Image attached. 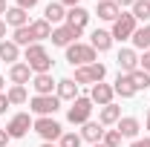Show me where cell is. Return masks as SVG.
<instances>
[{
	"mask_svg": "<svg viewBox=\"0 0 150 147\" xmlns=\"http://www.w3.org/2000/svg\"><path fill=\"white\" fill-rule=\"evenodd\" d=\"M26 64H29V69H32V72H38V75L52 69V58H49V52H46L40 43L26 46Z\"/></svg>",
	"mask_w": 150,
	"mask_h": 147,
	"instance_id": "cell-1",
	"label": "cell"
},
{
	"mask_svg": "<svg viewBox=\"0 0 150 147\" xmlns=\"http://www.w3.org/2000/svg\"><path fill=\"white\" fill-rule=\"evenodd\" d=\"M67 61L72 66H87V64H95V49L90 43H72L67 46Z\"/></svg>",
	"mask_w": 150,
	"mask_h": 147,
	"instance_id": "cell-2",
	"label": "cell"
},
{
	"mask_svg": "<svg viewBox=\"0 0 150 147\" xmlns=\"http://www.w3.org/2000/svg\"><path fill=\"white\" fill-rule=\"evenodd\" d=\"M133 32H136V18H133V12H121L118 18L112 20V40H127V37H133Z\"/></svg>",
	"mask_w": 150,
	"mask_h": 147,
	"instance_id": "cell-3",
	"label": "cell"
},
{
	"mask_svg": "<svg viewBox=\"0 0 150 147\" xmlns=\"http://www.w3.org/2000/svg\"><path fill=\"white\" fill-rule=\"evenodd\" d=\"M104 75H107V66L95 61V64L75 69V84H98V81H104Z\"/></svg>",
	"mask_w": 150,
	"mask_h": 147,
	"instance_id": "cell-4",
	"label": "cell"
},
{
	"mask_svg": "<svg viewBox=\"0 0 150 147\" xmlns=\"http://www.w3.org/2000/svg\"><path fill=\"white\" fill-rule=\"evenodd\" d=\"M29 104H32V107H29L32 112H38L40 118H46V115H55V112H58L61 98H58V95H35Z\"/></svg>",
	"mask_w": 150,
	"mask_h": 147,
	"instance_id": "cell-5",
	"label": "cell"
},
{
	"mask_svg": "<svg viewBox=\"0 0 150 147\" xmlns=\"http://www.w3.org/2000/svg\"><path fill=\"white\" fill-rule=\"evenodd\" d=\"M90 115H93V101L90 98H75L72 107H69V112H67V118L72 121V124H87L90 121Z\"/></svg>",
	"mask_w": 150,
	"mask_h": 147,
	"instance_id": "cell-6",
	"label": "cell"
},
{
	"mask_svg": "<svg viewBox=\"0 0 150 147\" xmlns=\"http://www.w3.org/2000/svg\"><path fill=\"white\" fill-rule=\"evenodd\" d=\"M32 127H35V133L40 136V139H43V141H55V139H61V136H64L61 124H58L52 115H46V118H38Z\"/></svg>",
	"mask_w": 150,
	"mask_h": 147,
	"instance_id": "cell-7",
	"label": "cell"
},
{
	"mask_svg": "<svg viewBox=\"0 0 150 147\" xmlns=\"http://www.w3.org/2000/svg\"><path fill=\"white\" fill-rule=\"evenodd\" d=\"M35 121L29 118V112H18L12 121H9V127H6V133H9V139H23L26 133H29V127H32Z\"/></svg>",
	"mask_w": 150,
	"mask_h": 147,
	"instance_id": "cell-8",
	"label": "cell"
},
{
	"mask_svg": "<svg viewBox=\"0 0 150 147\" xmlns=\"http://www.w3.org/2000/svg\"><path fill=\"white\" fill-rule=\"evenodd\" d=\"M78 37H81V29H72L67 23L52 29V43L55 46H72V43H78Z\"/></svg>",
	"mask_w": 150,
	"mask_h": 147,
	"instance_id": "cell-9",
	"label": "cell"
},
{
	"mask_svg": "<svg viewBox=\"0 0 150 147\" xmlns=\"http://www.w3.org/2000/svg\"><path fill=\"white\" fill-rule=\"evenodd\" d=\"M112 95H115V92H112L110 84H101V81H98V84H93L90 101H93V104H101V107H107V104H112Z\"/></svg>",
	"mask_w": 150,
	"mask_h": 147,
	"instance_id": "cell-10",
	"label": "cell"
},
{
	"mask_svg": "<svg viewBox=\"0 0 150 147\" xmlns=\"http://www.w3.org/2000/svg\"><path fill=\"white\" fill-rule=\"evenodd\" d=\"M115 61H118V69H121V72H124V75L136 72V69H139V64H142V61H139V55H136L133 49H121Z\"/></svg>",
	"mask_w": 150,
	"mask_h": 147,
	"instance_id": "cell-11",
	"label": "cell"
},
{
	"mask_svg": "<svg viewBox=\"0 0 150 147\" xmlns=\"http://www.w3.org/2000/svg\"><path fill=\"white\" fill-rule=\"evenodd\" d=\"M87 23H90V12H87V9L72 6V9L67 12V26H72V29H81V32H84Z\"/></svg>",
	"mask_w": 150,
	"mask_h": 147,
	"instance_id": "cell-12",
	"label": "cell"
},
{
	"mask_svg": "<svg viewBox=\"0 0 150 147\" xmlns=\"http://www.w3.org/2000/svg\"><path fill=\"white\" fill-rule=\"evenodd\" d=\"M112 92L115 95H121V98H133L136 95V87H133V78L130 75H124V72H118V78H115V84H112Z\"/></svg>",
	"mask_w": 150,
	"mask_h": 147,
	"instance_id": "cell-13",
	"label": "cell"
},
{
	"mask_svg": "<svg viewBox=\"0 0 150 147\" xmlns=\"http://www.w3.org/2000/svg\"><path fill=\"white\" fill-rule=\"evenodd\" d=\"M104 133H107V130H104V124H101V121H98V124H95V121H87V124H84V130H81V139H84V141L98 144V141L104 139Z\"/></svg>",
	"mask_w": 150,
	"mask_h": 147,
	"instance_id": "cell-14",
	"label": "cell"
},
{
	"mask_svg": "<svg viewBox=\"0 0 150 147\" xmlns=\"http://www.w3.org/2000/svg\"><path fill=\"white\" fill-rule=\"evenodd\" d=\"M58 98H61V101H75V98H78V84H75V78L58 81Z\"/></svg>",
	"mask_w": 150,
	"mask_h": 147,
	"instance_id": "cell-15",
	"label": "cell"
},
{
	"mask_svg": "<svg viewBox=\"0 0 150 147\" xmlns=\"http://www.w3.org/2000/svg\"><path fill=\"white\" fill-rule=\"evenodd\" d=\"M139 130H142L139 118H133V115L118 118V133H121V139H136V136H139Z\"/></svg>",
	"mask_w": 150,
	"mask_h": 147,
	"instance_id": "cell-16",
	"label": "cell"
},
{
	"mask_svg": "<svg viewBox=\"0 0 150 147\" xmlns=\"http://www.w3.org/2000/svg\"><path fill=\"white\" fill-rule=\"evenodd\" d=\"M32 87H35L38 95H52V87H55V81H52V75L49 72H40L32 78Z\"/></svg>",
	"mask_w": 150,
	"mask_h": 147,
	"instance_id": "cell-17",
	"label": "cell"
},
{
	"mask_svg": "<svg viewBox=\"0 0 150 147\" xmlns=\"http://www.w3.org/2000/svg\"><path fill=\"white\" fill-rule=\"evenodd\" d=\"M6 23H9V26H15V29H20V26H29V15H26V9L12 6V9L6 12Z\"/></svg>",
	"mask_w": 150,
	"mask_h": 147,
	"instance_id": "cell-18",
	"label": "cell"
},
{
	"mask_svg": "<svg viewBox=\"0 0 150 147\" xmlns=\"http://www.w3.org/2000/svg\"><path fill=\"white\" fill-rule=\"evenodd\" d=\"M29 32H32V40L38 43V40H46V37H52V26L40 18V20H32V23H29Z\"/></svg>",
	"mask_w": 150,
	"mask_h": 147,
	"instance_id": "cell-19",
	"label": "cell"
},
{
	"mask_svg": "<svg viewBox=\"0 0 150 147\" xmlns=\"http://www.w3.org/2000/svg\"><path fill=\"white\" fill-rule=\"evenodd\" d=\"M90 46L98 49V52H107V49L112 46V35H110V32H104V29H95L93 37H90Z\"/></svg>",
	"mask_w": 150,
	"mask_h": 147,
	"instance_id": "cell-20",
	"label": "cell"
},
{
	"mask_svg": "<svg viewBox=\"0 0 150 147\" xmlns=\"http://www.w3.org/2000/svg\"><path fill=\"white\" fill-rule=\"evenodd\" d=\"M43 20L52 26V23H61V20H67V12H64V3H49L46 9H43Z\"/></svg>",
	"mask_w": 150,
	"mask_h": 147,
	"instance_id": "cell-21",
	"label": "cell"
},
{
	"mask_svg": "<svg viewBox=\"0 0 150 147\" xmlns=\"http://www.w3.org/2000/svg\"><path fill=\"white\" fill-rule=\"evenodd\" d=\"M29 75H32V69H29V64H12V69H9V78H12V84H29Z\"/></svg>",
	"mask_w": 150,
	"mask_h": 147,
	"instance_id": "cell-22",
	"label": "cell"
},
{
	"mask_svg": "<svg viewBox=\"0 0 150 147\" xmlns=\"http://www.w3.org/2000/svg\"><path fill=\"white\" fill-rule=\"evenodd\" d=\"M20 58V46L15 40H0V61H9V64H15Z\"/></svg>",
	"mask_w": 150,
	"mask_h": 147,
	"instance_id": "cell-23",
	"label": "cell"
},
{
	"mask_svg": "<svg viewBox=\"0 0 150 147\" xmlns=\"http://www.w3.org/2000/svg\"><path fill=\"white\" fill-rule=\"evenodd\" d=\"M118 15H121V9H118L112 0H101V3H98V18L101 20H115Z\"/></svg>",
	"mask_w": 150,
	"mask_h": 147,
	"instance_id": "cell-24",
	"label": "cell"
},
{
	"mask_svg": "<svg viewBox=\"0 0 150 147\" xmlns=\"http://www.w3.org/2000/svg\"><path fill=\"white\" fill-rule=\"evenodd\" d=\"M118 118H121V107H115V104L101 107V115H98L101 124H118Z\"/></svg>",
	"mask_w": 150,
	"mask_h": 147,
	"instance_id": "cell-25",
	"label": "cell"
},
{
	"mask_svg": "<svg viewBox=\"0 0 150 147\" xmlns=\"http://www.w3.org/2000/svg\"><path fill=\"white\" fill-rule=\"evenodd\" d=\"M133 43H136V49H144V52L150 49V23L144 29H136L133 32Z\"/></svg>",
	"mask_w": 150,
	"mask_h": 147,
	"instance_id": "cell-26",
	"label": "cell"
},
{
	"mask_svg": "<svg viewBox=\"0 0 150 147\" xmlns=\"http://www.w3.org/2000/svg\"><path fill=\"white\" fill-rule=\"evenodd\" d=\"M133 18L136 20H150V0H136L133 3Z\"/></svg>",
	"mask_w": 150,
	"mask_h": 147,
	"instance_id": "cell-27",
	"label": "cell"
},
{
	"mask_svg": "<svg viewBox=\"0 0 150 147\" xmlns=\"http://www.w3.org/2000/svg\"><path fill=\"white\" fill-rule=\"evenodd\" d=\"M12 40H15L18 46H32V43H35V40H32V32H29V26H20V29H15Z\"/></svg>",
	"mask_w": 150,
	"mask_h": 147,
	"instance_id": "cell-28",
	"label": "cell"
},
{
	"mask_svg": "<svg viewBox=\"0 0 150 147\" xmlns=\"http://www.w3.org/2000/svg\"><path fill=\"white\" fill-rule=\"evenodd\" d=\"M6 98H9V104H26V87L15 84L12 90L6 92Z\"/></svg>",
	"mask_w": 150,
	"mask_h": 147,
	"instance_id": "cell-29",
	"label": "cell"
},
{
	"mask_svg": "<svg viewBox=\"0 0 150 147\" xmlns=\"http://www.w3.org/2000/svg\"><path fill=\"white\" fill-rule=\"evenodd\" d=\"M130 78H133V87H136V90H147L150 87V72H144V69L130 72Z\"/></svg>",
	"mask_w": 150,
	"mask_h": 147,
	"instance_id": "cell-30",
	"label": "cell"
},
{
	"mask_svg": "<svg viewBox=\"0 0 150 147\" xmlns=\"http://www.w3.org/2000/svg\"><path fill=\"white\" fill-rule=\"evenodd\" d=\"M101 144L104 147H118L121 144V133H118V130H107L104 139H101Z\"/></svg>",
	"mask_w": 150,
	"mask_h": 147,
	"instance_id": "cell-31",
	"label": "cell"
},
{
	"mask_svg": "<svg viewBox=\"0 0 150 147\" xmlns=\"http://www.w3.org/2000/svg\"><path fill=\"white\" fill-rule=\"evenodd\" d=\"M81 141H84V139H81L78 133H64V136H61V144H58V147H81Z\"/></svg>",
	"mask_w": 150,
	"mask_h": 147,
	"instance_id": "cell-32",
	"label": "cell"
},
{
	"mask_svg": "<svg viewBox=\"0 0 150 147\" xmlns=\"http://www.w3.org/2000/svg\"><path fill=\"white\" fill-rule=\"evenodd\" d=\"M139 61H142V69H144V72H150V49L144 52V58H139Z\"/></svg>",
	"mask_w": 150,
	"mask_h": 147,
	"instance_id": "cell-33",
	"label": "cell"
},
{
	"mask_svg": "<svg viewBox=\"0 0 150 147\" xmlns=\"http://www.w3.org/2000/svg\"><path fill=\"white\" fill-rule=\"evenodd\" d=\"M18 6H20V9H35L38 0H18Z\"/></svg>",
	"mask_w": 150,
	"mask_h": 147,
	"instance_id": "cell-34",
	"label": "cell"
},
{
	"mask_svg": "<svg viewBox=\"0 0 150 147\" xmlns=\"http://www.w3.org/2000/svg\"><path fill=\"white\" fill-rule=\"evenodd\" d=\"M0 147H9V133L6 130H0Z\"/></svg>",
	"mask_w": 150,
	"mask_h": 147,
	"instance_id": "cell-35",
	"label": "cell"
},
{
	"mask_svg": "<svg viewBox=\"0 0 150 147\" xmlns=\"http://www.w3.org/2000/svg\"><path fill=\"white\" fill-rule=\"evenodd\" d=\"M130 147H150V139H139V141H133Z\"/></svg>",
	"mask_w": 150,
	"mask_h": 147,
	"instance_id": "cell-36",
	"label": "cell"
},
{
	"mask_svg": "<svg viewBox=\"0 0 150 147\" xmlns=\"http://www.w3.org/2000/svg\"><path fill=\"white\" fill-rule=\"evenodd\" d=\"M6 107H9V98H6V95L0 92V112H6Z\"/></svg>",
	"mask_w": 150,
	"mask_h": 147,
	"instance_id": "cell-37",
	"label": "cell"
},
{
	"mask_svg": "<svg viewBox=\"0 0 150 147\" xmlns=\"http://www.w3.org/2000/svg\"><path fill=\"white\" fill-rule=\"evenodd\" d=\"M112 3H115V6H118V9H124V6H133V3H136V0H112Z\"/></svg>",
	"mask_w": 150,
	"mask_h": 147,
	"instance_id": "cell-38",
	"label": "cell"
},
{
	"mask_svg": "<svg viewBox=\"0 0 150 147\" xmlns=\"http://www.w3.org/2000/svg\"><path fill=\"white\" fill-rule=\"evenodd\" d=\"M9 12V6H6V0H0V15H6Z\"/></svg>",
	"mask_w": 150,
	"mask_h": 147,
	"instance_id": "cell-39",
	"label": "cell"
},
{
	"mask_svg": "<svg viewBox=\"0 0 150 147\" xmlns=\"http://www.w3.org/2000/svg\"><path fill=\"white\" fill-rule=\"evenodd\" d=\"M3 37H6V23L0 20V40H3Z\"/></svg>",
	"mask_w": 150,
	"mask_h": 147,
	"instance_id": "cell-40",
	"label": "cell"
},
{
	"mask_svg": "<svg viewBox=\"0 0 150 147\" xmlns=\"http://www.w3.org/2000/svg\"><path fill=\"white\" fill-rule=\"evenodd\" d=\"M64 6H78V0H61Z\"/></svg>",
	"mask_w": 150,
	"mask_h": 147,
	"instance_id": "cell-41",
	"label": "cell"
},
{
	"mask_svg": "<svg viewBox=\"0 0 150 147\" xmlns=\"http://www.w3.org/2000/svg\"><path fill=\"white\" fill-rule=\"evenodd\" d=\"M3 87H6V81H3V78H0V92H3Z\"/></svg>",
	"mask_w": 150,
	"mask_h": 147,
	"instance_id": "cell-42",
	"label": "cell"
},
{
	"mask_svg": "<svg viewBox=\"0 0 150 147\" xmlns=\"http://www.w3.org/2000/svg\"><path fill=\"white\" fill-rule=\"evenodd\" d=\"M40 147H55V144H52V141H46V144H40Z\"/></svg>",
	"mask_w": 150,
	"mask_h": 147,
	"instance_id": "cell-43",
	"label": "cell"
},
{
	"mask_svg": "<svg viewBox=\"0 0 150 147\" xmlns=\"http://www.w3.org/2000/svg\"><path fill=\"white\" fill-rule=\"evenodd\" d=\"M147 130H150V110H147Z\"/></svg>",
	"mask_w": 150,
	"mask_h": 147,
	"instance_id": "cell-44",
	"label": "cell"
},
{
	"mask_svg": "<svg viewBox=\"0 0 150 147\" xmlns=\"http://www.w3.org/2000/svg\"><path fill=\"white\" fill-rule=\"evenodd\" d=\"M93 147H104V144H93Z\"/></svg>",
	"mask_w": 150,
	"mask_h": 147,
	"instance_id": "cell-45",
	"label": "cell"
},
{
	"mask_svg": "<svg viewBox=\"0 0 150 147\" xmlns=\"http://www.w3.org/2000/svg\"><path fill=\"white\" fill-rule=\"evenodd\" d=\"M95 3H101V0H95Z\"/></svg>",
	"mask_w": 150,
	"mask_h": 147,
	"instance_id": "cell-46",
	"label": "cell"
}]
</instances>
